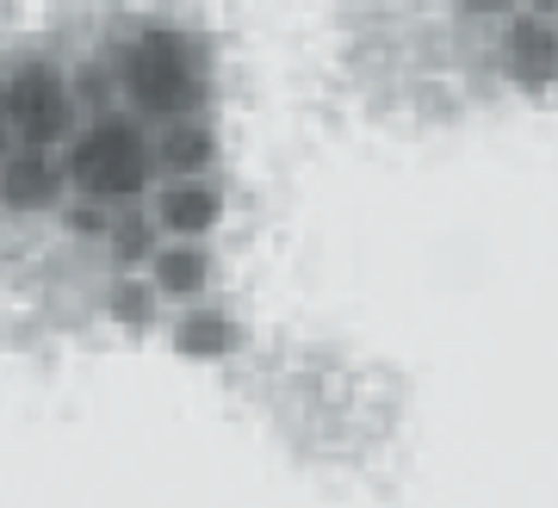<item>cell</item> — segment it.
<instances>
[{
	"mask_svg": "<svg viewBox=\"0 0 558 508\" xmlns=\"http://www.w3.org/2000/svg\"><path fill=\"white\" fill-rule=\"evenodd\" d=\"M112 99L161 131L180 118H211L218 99V44L186 20H137L112 44Z\"/></svg>",
	"mask_w": 558,
	"mask_h": 508,
	"instance_id": "1",
	"label": "cell"
},
{
	"mask_svg": "<svg viewBox=\"0 0 558 508\" xmlns=\"http://www.w3.org/2000/svg\"><path fill=\"white\" fill-rule=\"evenodd\" d=\"M62 174H69V198L94 205V211H137L156 193V143L149 124L124 112V106H94L81 118V131L62 149Z\"/></svg>",
	"mask_w": 558,
	"mask_h": 508,
	"instance_id": "2",
	"label": "cell"
},
{
	"mask_svg": "<svg viewBox=\"0 0 558 508\" xmlns=\"http://www.w3.org/2000/svg\"><path fill=\"white\" fill-rule=\"evenodd\" d=\"M0 118L13 149H69L81 131V87L57 57H20L0 75Z\"/></svg>",
	"mask_w": 558,
	"mask_h": 508,
	"instance_id": "3",
	"label": "cell"
},
{
	"mask_svg": "<svg viewBox=\"0 0 558 508\" xmlns=\"http://www.w3.org/2000/svg\"><path fill=\"white\" fill-rule=\"evenodd\" d=\"M230 217L218 174L211 180H156L149 193V223L161 230V242H211Z\"/></svg>",
	"mask_w": 558,
	"mask_h": 508,
	"instance_id": "4",
	"label": "cell"
},
{
	"mask_svg": "<svg viewBox=\"0 0 558 508\" xmlns=\"http://www.w3.org/2000/svg\"><path fill=\"white\" fill-rule=\"evenodd\" d=\"M69 205V174H62V156L50 149H7L0 156V211H62Z\"/></svg>",
	"mask_w": 558,
	"mask_h": 508,
	"instance_id": "5",
	"label": "cell"
},
{
	"mask_svg": "<svg viewBox=\"0 0 558 508\" xmlns=\"http://www.w3.org/2000/svg\"><path fill=\"white\" fill-rule=\"evenodd\" d=\"M502 75L515 81L521 94H546L558 87V25L515 13L502 25Z\"/></svg>",
	"mask_w": 558,
	"mask_h": 508,
	"instance_id": "6",
	"label": "cell"
},
{
	"mask_svg": "<svg viewBox=\"0 0 558 508\" xmlns=\"http://www.w3.org/2000/svg\"><path fill=\"white\" fill-rule=\"evenodd\" d=\"M143 279H149V292H156L161 304H180V311H186V304H205L211 279H218V261H211L205 242H161V249L149 254Z\"/></svg>",
	"mask_w": 558,
	"mask_h": 508,
	"instance_id": "7",
	"label": "cell"
},
{
	"mask_svg": "<svg viewBox=\"0 0 558 508\" xmlns=\"http://www.w3.org/2000/svg\"><path fill=\"white\" fill-rule=\"evenodd\" d=\"M149 143H156V180H211V168H218V156H223L211 118L161 124V131H149Z\"/></svg>",
	"mask_w": 558,
	"mask_h": 508,
	"instance_id": "8",
	"label": "cell"
},
{
	"mask_svg": "<svg viewBox=\"0 0 558 508\" xmlns=\"http://www.w3.org/2000/svg\"><path fill=\"white\" fill-rule=\"evenodd\" d=\"M180 360H230V353L248 348V329H242V316H230L223 304H186L174 316V329H168Z\"/></svg>",
	"mask_w": 558,
	"mask_h": 508,
	"instance_id": "9",
	"label": "cell"
},
{
	"mask_svg": "<svg viewBox=\"0 0 558 508\" xmlns=\"http://www.w3.org/2000/svg\"><path fill=\"white\" fill-rule=\"evenodd\" d=\"M106 242H112V261H119V274H143L149 267V254L161 249V230L149 223V211H112L106 223Z\"/></svg>",
	"mask_w": 558,
	"mask_h": 508,
	"instance_id": "10",
	"label": "cell"
},
{
	"mask_svg": "<svg viewBox=\"0 0 558 508\" xmlns=\"http://www.w3.org/2000/svg\"><path fill=\"white\" fill-rule=\"evenodd\" d=\"M106 311L119 316L124 329H149L156 311H161V298L149 292V279H143V274H119L112 286H106Z\"/></svg>",
	"mask_w": 558,
	"mask_h": 508,
	"instance_id": "11",
	"label": "cell"
},
{
	"mask_svg": "<svg viewBox=\"0 0 558 508\" xmlns=\"http://www.w3.org/2000/svg\"><path fill=\"white\" fill-rule=\"evenodd\" d=\"M453 13L472 25H509L521 13V0H453Z\"/></svg>",
	"mask_w": 558,
	"mask_h": 508,
	"instance_id": "12",
	"label": "cell"
},
{
	"mask_svg": "<svg viewBox=\"0 0 558 508\" xmlns=\"http://www.w3.org/2000/svg\"><path fill=\"white\" fill-rule=\"evenodd\" d=\"M521 13H534V20H553L558 25V0H521Z\"/></svg>",
	"mask_w": 558,
	"mask_h": 508,
	"instance_id": "13",
	"label": "cell"
},
{
	"mask_svg": "<svg viewBox=\"0 0 558 508\" xmlns=\"http://www.w3.org/2000/svg\"><path fill=\"white\" fill-rule=\"evenodd\" d=\"M7 149H13V143H7V118H0V156H7Z\"/></svg>",
	"mask_w": 558,
	"mask_h": 508,
	"instance_id": "14",
	"label": "cell"
}]
</instances>
